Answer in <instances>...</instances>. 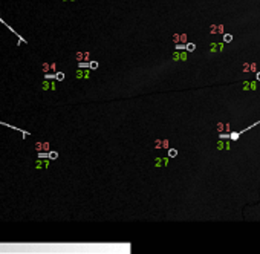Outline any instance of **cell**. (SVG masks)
Masks as SVG:
<instances>
[{
    "mask_svg": "<svg viewBox=\"0 0 260 254\" xmlns=\"http://www.w3.org/2000/svg\"><path fill=\"white\" fill-rule=\"evenodd\" d=\"M75 78H77V80H87V78H90L89 67H78L77 72H75Z\"/></svg>",
    "mask_w": 260,
    "mask_h": 254,
    "instance_id": "obj_1",
    "label": "cell"
},
{
    "mask_svg": "<svg viewBox=\"0 0 260 254\" xmlns=\"http://www.w3.org/2000/svg\"><path fill=\"white\" fill-rule=\"evenodd\" d=\"M49 164H51V159H43V158H39L37 159V162H35V169H47L49 167Z\"/></svg>",
    "mask_w": 260,
    "mask_h": 254,
    "instance_id": "obj_2",
    "label": "cell"
},
{
    "mask_svg": "<svg viewBox=\"0 0 260 254\" xmlns=\"http://www.w3.org/2000/svg\"><path fill=\"white\" fill-rule=\"evenodd\" d=\"M41 89L43 90H55V83H54V80H45V81L41 83Z\"/></svg>",
    "mask_w": 260,
    "mask_h": 254,
    "instance_id": "obj_3",
    "label": "cell"
},
{
    "mask_svg": "<svg viewBox=\"0 0 260 254\" xmlns=\"http://www.w3.org/2000/svg\"><path fill=\"white\" fill-rule=\"evenodd\" d=\"M173 41L175 43H187V35L185 34H175L173 35Z\"/></svg>",
    "mask_w": 260,
    "mask_h": 254,
    "instance_id": "obj_4",
    "label": "cell"
},
{
    "mask_svg": "<svg viewBox=\"0 0 260 254\" xmlns=\"http://www.w3.org/2000/svg\"><path fill=\"white\" fill-rule=\"evenodd\" d=\"M173 60H175V61H177V60H187V54L176 51L175 54H173Z\"/></svg>",
    "mask_w": 260,
    "mask_h": 254,
    "instance_id": "obj_5",
    "label": "cell"
},
{
    "mask_svg": "<svg viewBox=\"0 0 260 254\" xmlns=\"http://www.w3.org/2000/svg\"><path fill=\"white\" fill-rule=\"evenodd\" d=\"M155 165L156 167H165L167 164H169V158H156L155 159Z\"/></svg>",
    "mask_w": 260,
    "mask_h": 254,
    "instance_id": "obj_6",
    "label": "cell"
},
{
    "mask_svg": "<svg viewBox=\"0 0 260 254\" xmlns=\"http://www.w3.org/2000/svg\"><path fill=\"white\" fill-rule=\"evenodd\" d=\"M75 60H77V63L84 61V52H75Z\"/></svg>",
    "mask_w": 260,
    "mask_h": 254,
    "instance_id": "obj_7",
    "label": "cell"
},
{
    "mask_svg": "<svg viewBox=\"0 0 260 254\" xmlns=\"http://www.w3.org/2000/svg\"><path fill=\"white\" fill-rule=\"evenodd\" d=\"M194 49H196V45H194V43H185V51L193 52Z\"/></svg>",
    "mask_w": 260,
    "mask_h": 254,
    "instance_id": "obj_8",
    "label": "cell"
},
{
    "mask_svg": "<svg viewBox=\"0 0 260 254\" xmlns=\"http://www.w3.org/2000/svg\"><path fill=\"white\" fill-rule=\"evenodd\" d=\"M34 147H35V150H37V153L43 152V141H37V142L34 144Z\"/></svg>",
    "mask_w": 260,
    "mask_h": 254,
    "instance_id": "obj_9",
    "label": "cell"
},
{
    "mask_svg": "<svg viewBox=\"0 0 260 254\" xmlns=\"http://www.w3.org/2000/svg\"><path fill=\"white\" fill-rule=\"evenodd\" d=\"M41 71L45 72V74H46V72H51V64H49V63H43V64H41Z\"/></svg>",
    "mask_w": 260,
    "mask_h": 254,
    "instance_id": "obj_10",
    "label": "cell"
},
{
    "mask_svg": "<svg viewBox=\"0 0 260 254\" xmlns=\"http://www.w3.org/2000/svg\"><path fill=\"white\" fill-rule=\"evenodd\" d=\"M177 156V150L176 149H169V158H176Z\"/></svg>",
    "mask_w": 260,
    "mask_h": 254,
    "instance_id": "obj_11",
    "label": "cell"
},
{
    "mask_svg": "<svg viewBox=\"0 0 260 254\" xmlns=\"http://www.w3.org/2000/svg\"><path fill=\"white\" fill-rule=\"evenodd\" d=\"M47 158H49V159H57L58 153L57 152H51V150H49V152H47Z\"/></svg>",
    "mask_w": 260,
    "mask_h": 254,
    "instance_id": "obj_12",
    "label": "cell"
},
{
    "mask_svg": "<svg viewBox=\"0 0 260 254\" xmlns=\"http://www.w3.org/2000/svg\"><path fill=\"white\" fill-rule=\"evenodd\" d=\"M55 80H57V81H63V80H64V74L63 72H55Z\"/></svg>",
    "mask_w": 260,
    "mask_h": 254,
    "instance_id": "obj_13",
    "label": "cell"
},
{
    "mask_svg": "<svg viewBox=\"0 0 260 254\" xmlns=\"http://www.w3.org/2000/svg\"><path fill=\"white\" fill-rule=\"evenodd\" d=\"M87 67L94 71V69H96V67H98V63H96V61H89V63H87Z\"/></svg>",
    "mask_w": 260,
    "mask_h": 254,
    "instance_id": "obj_14",
    "label": "cell"
},
{
    "mask_svg": "<svg viewBox=\"0 0 260 254\" xmlns=\"http://www.w3.org/2000/svg\"><path fill=\"white\" fill-rule=\"evenodd\" d=\"M45 78H46V80H55V74L46 72V74H45Z\"/></svg>",
    "mask_w": 260,
    "mask_h": 254,
    "instance_id": "obj_15",
    "label": "cell"
},
{
    "mask_svg": "<svg viewBox=\"0 0 260 254\" xmlns=\"http://www.w3.org/2000/svg\"><path fill=\"white\" fill-rule=\"evenodd\" d=\"M169 145H170L169 139H162V145H161L162 149H169Z\"/></svg>",
    "mask_w": 260,
    "mask_h": 254,
    "instance_id": "obj_16",
    "label": "cell"
},
{
    "mask_svg": "<svg viewBox=\"0 0 260 254\" xmlns=\"http://www.w3.org/2000/svg\"><path fill=\"white\" fill-rule=\"evenodd\" d=\"M231 40H232V35H230V34H225V35H224V41L230 43Z\"/></svg>",
    "mask_w": 260,
    "mask_h": 254,
    "instance_id": "obj_17",
    "label": "cell"
},
{
    "mask_svg": "<svg viewBox=\"0 0 260 254\" xmlns=\"http://www.w3.org/2000/svg\"><path fill=\"white\" fill-rule=\"evenodd\" d=\"M161 145H162V141H161V139H156V141H155V147L161 149Z\"/></svg>",
    "mask_w": 260,
    "mask_h": 254,
    "instance_id": "obj_18",
    "label": "cell"
},
{
    "mask_svg": "<svg viewBox=\"0 0 260 254\" xmlns=\"http://www.w3.org/2000/svg\"><path fill=\"white\" fill-rule=\"evenodd\" d=\"M176 49L181 51V49H185V45H179V43H176Z\"/></svg>",
    "mask_w": 260,
    "mask_h": 254,
    "instance_id": "obj_19",
    "label": "cell"
},
{
    "mask_svg": "<svg viewBox=\"0 0 260 254\" xmlns=\"http://www.w3.org/2000/svg\"><path fill=\"white\" fill-rule=\"evenodd\" d=\"M90 60V54L89 52H84V61H89Z\"/></svg>",
    "mask_w": 260,
    "mask_h": 254,
    "instance_id": "obj_20",
    "label": "cell"
},
{
    "mask_svg": "<svg viewBox=\"0 0 260 254\" xmlns=\"http://www.w3.org/2000/svg\"><path fill=\"white\" fill-rule=\"evenodd\" d=\"M51 71H52V72H57V64H55V63L51 64Z\"/></svg>",
    "mask_w": 260,
    "mask_h": 254,
    "instance_id": "obj_21",
    "label": "cell"
},
{
    "mask_svg": "<svg viewBox=\"0 0 260 254\" xmlns=\"http://www.w3.org/2000/svg\"><path fill=\"white\" fill-rule=\"evenodd\" d=\"M256 77H257V80L260 81V72H257V75H256Z\"/></svg>",
    "mask_w": 260,
    "mask_h": 254,
    "instance_id": "obj_22",
    "label": "cell"
},
{
    "mask_svg": "<svg viewBox=\"0 0 260 254\" xmlns=\"http://www.w3.org/2000/svg\"><path fill=\"white\" fill-rule=\"evenodd\" d=\"M63 2H75V0H63Z\"/></svg>",
    "mask_w": 260,
    "mask_h": 254,
    "instance_id": "obj_23",
    "label": "cell"
}]
</instances>
